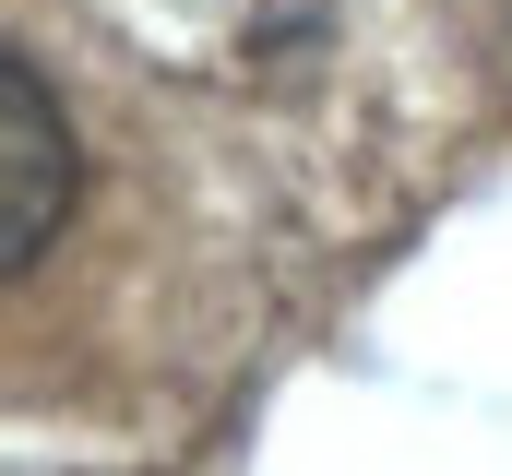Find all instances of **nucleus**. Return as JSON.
I'll return each instance as SVG.
<instances>
[{"label":"nucleus","instance_id":"1","mask_svg":"<svg viewBox=\"0 0 512 476\" xmlns=\"http://www.w3.org/2000/svg\"><path fill=\"white\" fill-rule=\"evenodd\" d=\"M0 108H12V215H0V262L24 274L48 238H60V203H72V131L48 108V72L12 60L0 72Z\"/></svg>","mask_w":512,"mask_h":476}]
</instances>
